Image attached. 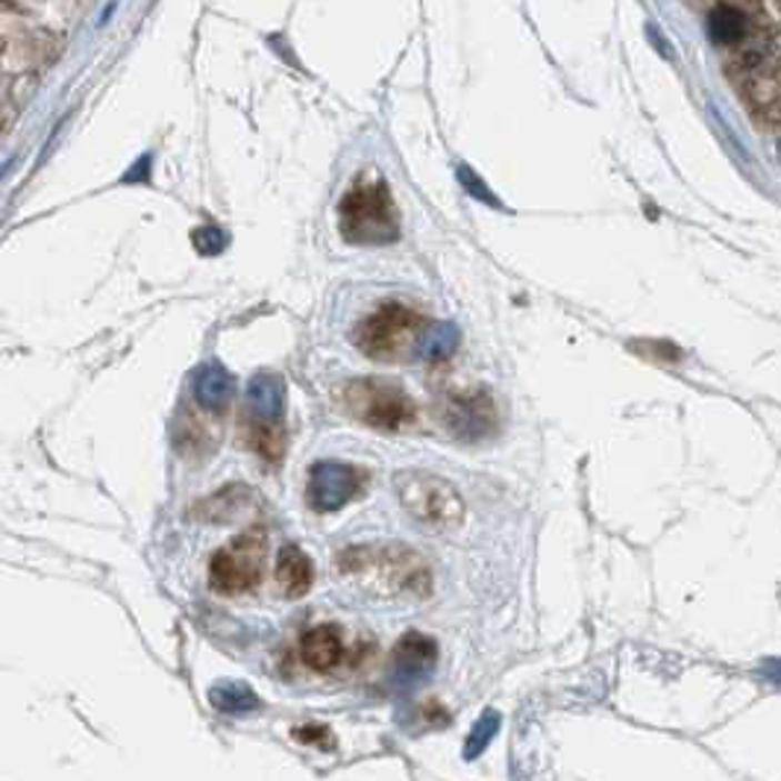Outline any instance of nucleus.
<instances>
[{"mask_svg": "<svg viewBox=\"0 0 781 781\" xmlns=\"http://www.w3.org/2000/svg\"><path fill=\"white\" fill-rule=\"evenodd\" d=\"M282 403H286V386L277 373H256L250 379L244 405L247 418L282 423Z\"/></svg>", "mask_w": 781, "mask_h": 781, "instance_id": "11", "label": "nucleus"}, {"mask_svg": "<svg viewBox=\"0 0 781 781\" xmlns=\"http://www.w3.org/2000/svg\"><path fill=\"white\" fill-rule=\"evenodd\" d=\"M241 438L268 464H280L286 455V427L273 420H256L241 414Z\"/></svg>", "mask_w": 781, "mask_h": 781, "instance_id": "15", "label": "nucleus"}, {"mask_svg": "<svg viewBox=\"0 0 781 781\" xmlns=\"http://www.w3.org/2000/svg\"><path fill=\"white\" fill-rule=\"evenodd\" d=\"M300 655L318 673H327V670L341 664L344 641H341L338 625H314V629H309L303 634V641H300Z\"/></svg>", "mask_w": 781, "mask_h": 781, "instance_id": "12", "label": "nucleus"}, {"mask_svg": "<svg viewBox=\"0 0 781 781\" xmlns=\"http://www.w3.org/2000/svg\"><path fill=\"white\" fill-rule=\"evenodd\" d=\"M459 180H461V186L473 194V198H479L482 203H497V198H493L491 191L485 189V182L479 180L477 173L470 171V168H459Z\"/></svg>", "mask_w": 781, "mask_h": 781, "instance_id": "20", "label": "nucleus"}, {"mask_svg": "<svg viewBox=\"0 0 781 781\" xmlns=\"http://www.w3.org/2000/svg\"><path fill=\"white\" fill-rule=\"evenodd\" d=\"M232 397H236V379L221 364L212 362L200 368L198 379H194V403L200 409L223 414L232 405Z\"/></svg>", "mask_w": 781, "mask_h": 781, "instance_id": "13", "label": "nucleus"}, {"mask_svg": "<svg viewBox=\"0 0 781 781\" xmlns=\"http://www.w3.org/2000/svg\"><path fill=\"white\" fill-rule=\"evenodd\" d=\"M209 699H212V705L218 708V711H223V714H244V711H253V708L259 705L256 693L250 691L244 682L212 684Z\"/></svg>", "mask_w": 781, "mask_h": 781, "instance_id": "17", "label": "nucleus"}, {"mask_svg": "<svg viewBox=\"0 0 781 781\" xmlns=\"http://www.w3.org/2000/svg\"><path fill=\"white\" fill-rule=\"evenodd\" d=\"M194 244H198L200 253H218V250L227 244V239H223L221 230H214V227H203V230L194 232Z\"/></svg>", "mask_w": 781, "mask_h": 781, "instance_id": "21", "label": "nucleus"}, {"mask_svg": "<svg viewBox=\"0 0 781 781\" xmlns=\"http://www.w3.org/2000/svg\"><path fill=\"white\" fill-rule=\"evenodd\" d=\"M423 329H427L423 314L414 312L411 306L388 300V303L377 306V309L356 327V347H359L368 359H377V362H397V359H405V356H409L411 347L420 344Z\"/></svg>", "mask_w": 781, "mask_h": 781, "instance_id": "4", "label": "nucleus"}, {"mask_svg": "<svg viewBox=\"0 0 781 781\" xmlns=\"http://www.w3.org/2000/svg\"><path fill=\"white\" fill-rule=\"evenodd\" d=\"M294 738L303 743H318V747H332V734L323 725H306V729H294Z\"/></svg>", "mask_w": 781, "mask_h": 781, "instance_id": "22", "label": "nucleus"}, {"mask_svg": "<svg viewBox=\"0 0 781 781\" xmlns=\"http://www.w3.org/2000/svg\"><path fill=\"white\" fill-rule=\"evenodd\" d=\"M314 568L312 559L306 555L300 547L288 543L280 550V561H277V584L286 593V600H300L309 588H312Z\"/></svg>", "mask_w": 781, "mask_h": 781, "instance_id": "14", "label": "nucleus"}, {"mask_svg": "<svg viewBox=\"0 0 781 781\" xmlns=\"http://www.w3.org/2000/svg\"><path fill=\"white\" fill-rule=\"evenodd\" d=\"M708 33L717 44H734L747 33V18L734 7H717L708 18Z\"/></svg>", "mask_w": 781, "mask_h": 781, "instance_id": "18", "label": "nucleus"}, {"mask_svg": "<svg viewBox=\"0 0 781 781\" xmlns=\"http://www.w3.org/2000/svg\"><path fill=\"white\" fill-rule=\"evenodd\" d=\"M497 725H500V717L493 714V711H488L482 720L477 723V729H473V734L468 738V747H464V755L468 758H477L482 755V749L491 743L493 732H497Z\"/></svg>", "mask_w": 781, "mask_h": 781, "instance_id": "19", "label": "nucleus"}, {"mask_svg": "<svg viewBox=\"0 0 781 781\" xmlns=\"http://www.w3.org/2000/svg\"><path fill=\"white\" fill-rule=\"evenodd\" d=\"M459 329L452 327V323H432V327L423 329V336H420L418 356L429 364H441L459 350Z\"/></svg>", "mask_w": 781, "mask_h": 781, "instance_id": "16", "label": "nucleus"}, {"mask_svg": "<svg viewBox=\"0 0 781 781\" xmlns=\"http://www.w3.org/2000/svg\"><path fill=\"white\" fill-rule=\"evenodd\" d=\"M338 227L347 244L382 247L400 239L391 191L382 180H359L338 206Z\"/></svg>", "mask_w": 781, "mask_h": 781, "instance_id": "2", "label": "nucleus"}, {"mask_svg": "<svg viewBox=\"0 0 781 781\" xmlns=\"http://www.w3.org/2000/svg\"><path fill=\"white\" fill-rule=\"evenodd\" d=\"M364 485V470L344 461H318L309 470L306 502L312 511H338L353 500Z\"/></svg>", "mask_w": 781, "mask_h": 781, "instance_id": "7", "label": "nucleus"}, {"mask_svg": "<svg viewBox=\"0 0 781 781\" xmlns=\"http://www.w3.org/2000/svg\"><path fill=\"white\" fill-rule=\"evenodd\" d=\"M221 414H212V411L200 409H189L182 414V423L173 432V444L182 455H191V459H203V455H212L218 441H221V423H218Z\"/></svg>", "mask_w": 781, "mask_h": 781, "instance_id": "9", "label": "nucleus"}, {"mask_svg": "<svg viewBox=\"0 0 781 781\" xmlns=\"http://www.w3.org/2000/svg\"><path fill=\"white\" fill-rule=\"evenodd\" d=\"M444 420L452 429V435L464 438V441H479L497 429V409H493V400L485 388L459 391V394L447 397Z\"/></svg>", "mask_w": 781, "mask_h": 781, "instance_id": "8", "label": "nucleus"}, {"mask_svg": "<svg viewBox=\"0 0 781 781\" xmlns=\"http://www.w3.org/2000/svg\"><path fill=\"white\" fill-rule=\"evenodd\" d=\"M264 559H268V532L262 527L247 529L236 541L223 543L209 561V582L218 593L239 597L250 593L262 582Z\"/></svg>", "mask_w": 781, "mask_h": 781, "instance_id": "6", "label": "nucleus"}, {"mask_svg": "<svg viewBox=\"0 0 781 781\" xmlns=\"http://www.w3.org/2000/svg\"><path fill=\"white\" fill-rule=\"evenodd\" d=\"M394 488L403 509L427 529H455L464 520L459 491L435 473L405 470L394 477Z\"/></svg>", "mask_w": 781, "mask_h": 781, "instance_id": "5", "label": "nucleus"}, {"mask_svg": "<svg viewBox=\"0 0 781 781\" xmlns=\"http://www.w3.org/2000/svg\"><path fill=\"white\" fill-rule=\"evenodd\" d=\"M336 403L379 432H400L418 418V405L388 379H353L336 388Z\"/></svg>", "mask_w": 781, "mask_h": 781, "instance_id": "3", "label": "nucleus"}, {"mask_svg": "<svg viewBox=\"0 0 781 781\" xmlns=\"http://www.w3.org/2000/svg\"><path fill=\"white\" fill-rule=\"evenodd\" d=\"M438 661V647L432 638L420 632L403 634L394 650V675L400 682H420L432 673Z\"/></svg>", "mask_w": 781, "mask_h": 781, "instance_id": "10", "label": "nucleus"}, {"mask_svg": "<svg viewBox=\"0 0 781 781\" xmlns=\"http://www.w3.org/2000/svg\"><path fill=\"white\" fill-rule=\"evenodd\" d=\"M336 568L350 575L364 591L379 597H411L423 600L432 593V570L418 552L403 543H377V547H350L338 555Z\"/></svg>", "mask_w": 781, "mask_h": 781, "instance_id": "1", "label": "nucleus"}]
</instances>
